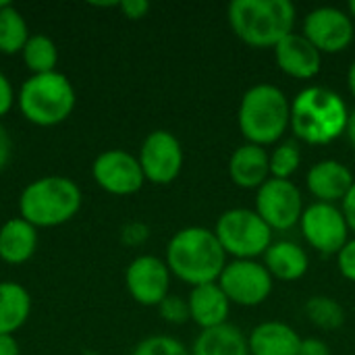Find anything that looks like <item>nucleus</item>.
<instances>
[{"label":"nucleus","mask_w":355,"mask_h":355,"mask_svg":"<svg viewBox=\"0 0 355 355\" xmlns=\"http://www.w3.org/2000/svg\"><path fill=\"white\" fill-rule=\"evenodd\" d=\"M164 262L173 277L198 287L218 283L227 266V254L216 239L214 229L185 227L168 239Z\"/></svg>","instance_id":"1"},{"label":"nucleus","mask_w":355,"mask_h":355,"mask_svg":"<svg viewBox=\"0 0 355 355\" xmlns=\"http://www.w3.org/2000/svg\"><path fill=\"white\" fill-rule=\"evenodd\" d=\"M347 116L345 100L322 85H310L291 100V131L310 146H329L345 135Z\"/></svg>","instance_id":"2"},{"label":"nucleus","mask_w":355,"mask_h":355,"mask_svg":"<svg viewBox=\"0 0 355 355\" xmlns=\"http://www.w3.org/2000/svg\"><path fill=\"white\" fill-rule=\"evenodd\" d=\"M295 4L289 0H233L229 25L233 33L252 48H275L293 33Z\"/></svg>","instance_id":"3"},{"label":"nucleus","mask_w":355,"mask_h":355,"mask_svg":"<svg viewBox=\"0 0 355 355\" xmlns=\"http://www.w3.org/2000/svg\"><path fill=\"white\" fill-rule=\"evenodd\" d=\"M237 125L248 144L272 146L291 129V102L281 87L256 83L239 102Z\"/></svg>","instance_id":"4"},{"label":"nucleus","mask_w":355,"mask_h":355,"mask_svg":"<svg viewBox=\"0 0 355 355\" xmlns=\"http://www.w3.org/2000/svg\"><path fill=\"white\" fill-rule=\"evenodd\" d=\"M83 204L81 187L62 175H48L27 183L19 196V216L35 229H52L77 216Z\"/></svg>","instance_id":"5"},{"label":"nucleus","mask_w":355,"mask_h":355,"mask_svg":"<svg viewBox=\"0 0 355 355\" xmlns=\"http://www.w3.org/2000/svg\"><path fill=\"white\" fill-rule=\"evenodd\" d=\"M75 102L77 96L71 79L58 71L29 75L17 92L21 114L37 127H56L64 123L73 114Z\"/></svg>","instance_id":"6"},{"label":"nucleus","mask_w":355,"mask_h":355,"mask_svg":"<svg viewBox=\"0 0 355 355\" xmlns=\"http://www.w3.org/2000/svg\"><path fill=\"white\" fill-rule=\"evenodd\" d=\"M214 235L225 254L235 260H256L272 245V229L250 208L225 210L214 225Z\"/></svg>","instance_id":"7"},{"label":"nucleus","mask_w":355,"mask_h":355,"mask_svg":"<svg viewBox=\"0 0 355 355\" xmlns=\"http://www.w3.org/2000/svg\"><path fill=\"white\" fill-rule=\"evenodd\" d=\"M218 285L231 304L254 308L270 297L275 279L258 260H233L225 266Z\"/></svg>","instance_id":"8"},{"label":"nucleus","mask_w":355,"mask_h":355,"mask_svg":"<svg viewBox=\"0 0 355 355\" xmlns=\"http://www.w3.org/2000/svg\"><path fill=\"white\" fill-rule=\"evenodd\" d=\"M300 227L306 243L324 256H337L349 241V225L341 208L335 204L314 202L306 206Z\"/></svg>","instance_id":"9"},{"label":"nucleus","mask_w":355,"mask_h":355,"mask_svg":"<svg viewBox=\"0 0 355 355\" xmlns=\"http://www.w3.org/2000/svg\"><path fill=\"white\" fill-rule=\"evenodd\" d=\"M256 212L272 231L293 229L304 214L300 187L287 179H268L256 193Z\"/></svg>","instance_id":"10"},{"label":"nucleus","mask_w":355,"mask_h":355,"mask_svg":"<svg viewBox=\"0 0 355 355\" xmlns=\"http://www.w3.org/2000/svg\"><path fill=\"white\" fill-rule=\"evenodd\" d=\"M183 146L166 129H156L144 139L137 160L141 164L146 181L154 185L173 183L183 168Z\"/></svg>","instance_id":"11"},{"label":"nucleus","mask_w":355,"mask_h":355,"mask_svg":"<svg viewBox=\"0 0 355 355\" xmlns=\"http://www.w3.org/2000/svg\"><path fill=\"white\" fill-rule=\"evenodd\" d=\"M92 177L98 187L110 196H133L146 183L137 156L119 148L96 156L92 162Z\"/></svg>","instance_id":"12"},{"label":"nucleus","mask_w":355,"mask_h":355,"mask_svg":"<svg viewBox=\"0 0 355 355\" xmlns=\"http://www.w3.org/2000/svg\"><path fill=\"white\" fill-rule=\"evenodd\" d=\"M171 270L166 262L152 254L133 258L125 270V287L129 295L146 308H158L171 295Z\"/></svg>","instance_id":"13"},{"label":"nucleus","mask_w":355,"mask_h":355,"mask_svg":"<svg viewBox=\"0 0 355 355\" xmlns=\"http://www.w3.org/2000/svg\"><path fill=\"white\" fill-rule=\"evenodd\" d=\"M304 35L320 54H337L354 42V19L337 6H318L306 15Z\"/></svg>","instance_id":"14"},{"label":"nucleus","mask_w":355,"mask_h":355,"mask_svg":"<svg viewBox=\"0 0 355 355\" xmlns=\"http://www.w3.org/2000/svg\"><path fill=\"white\" fill-rule=\"evenodd\" d=\"M275 60L279 69L300 81H310L320 73L322 54L304 33H289L275 46Z\"/></svg>","instance_id":"15"},{"label":"nucleus","mask_w":355,"mask_h":355,"mask_svg":"<svg viewBox=\"0 0 355 355\" xmlns=\"http://www.w3.org/2000/svg\"><path fill=\"white\" fill-rule=\"evenodd\" d=\"M355 183L354 173L339 160H320L316 162L306 177L308 191L322 204L343 202Z\"/></svg>","instance_id":"16"},{"label":"nucleus","mask_w":355,"mask_h":355,"mask_svg":"<svg viewBox=\"0 0 355 355\" xmlns=\"http://www.w3.org/2000/svg\"><path fill=\"white\" fill-rule=\"evenodd\" d=\"M229 177L241 189H260L270 179V154L256 144L235 148L229 158Z\"/></svg>","instance_id":"17"},{"label":"nucleus","mask_w":355,"mask_h":355,"mask_svg":"<svg viewBox=\"0 0 355 355\" xmlns=\"http://www.w3.org/2000/svg\"><path fill=\"white\" fill-rule=\"evenodd\" d=\"M187 304H189V318L202 331L227 324L231 302L218 283H206V285L191 287Z\"/></svg>","instance_id":"18"},{"label":"nucleus","mask_w":355,"mask_h":355,"mask_svg":"<svg viewBox=\"0 0 355 355\" xmlns=\"http://www.w3.org/2000/svg\"><path fill=\"white\" fill-rule=\"evenodd\" d=\"M302 337L285 322L268 320L252 329L248 337L250 355H300Z\"/></svg>","instance_id":"19"},{"label":"nucleus","mask_w":355,"mask_h":355,"mask_svg":"<svg viewBox=\"0 0 355 355\" xmlns=\"http://www.w3.org/2000/svg\"><path fill=\"white\" fill-rule=\"evenodd\" d=\"M37 250V229L29 225L25 218L15 216L8 218L0 227V260L19 266L31 260Z\"/></svg>","instance_id":"20"},{"label":"nucleus","mask_w":355,"mask_h":355,"mask_svg":"<svg viewBox=\"0 0 355 355\" xmlns=\"http://www.w3.org/2000/svg\"><path fill=\"white\" fill-rule=\"evenodd\" d=\"M264 266L272 279L293 283L308 272L310 258L306 250L293 241H275L264 254Z\"/></svg>","instance_id":"21"},{"label":"nucleus","mask_w":355,"mask_h":355,"mask_svg":"<svg viewBox=\"0 0 355 355\" xmlns=\"http://www.w3.org/2000/svg\"><path fill=\"white\" fill-rule=\"evenodd\" d=\"M31 316L29 291L15 283H0V335H15Z\"/></svg>","instance_id":"22"},{"label":"nucleus","mask_w":355,"mask_h":355,"mask_svg":"<svg viewBox=\"0 0 355 355\" xmlns=\"http://www.w3.org/2000/svg\"><path fill=\"white\" fill-rule=\"evenodd\" d=\"M191 355H250L248 337L235 324L202 331L189 349Z\"/></svg>","instance_id":"23"},{"label":"nucleus","mask_w":355,"mask_h":355,"mask_svg":"<svg viewBox=\"0 0 355 355\" xmlns=\"http://www.w3.org/2000/svg\"><path fill=\"white\" fill-rule=\"evenodd\" d=\"M21 58L25 69L31 75H44L56 71L58 64V48L54 40L44 33H31L27 44L21 50Z\"/></svg>","instance_id":"24"},{"label":"nucleus","mask_w":355,"mask_h":355,"mask_svg":"<svg viewBox=\"0 0 355 355\" xmlns=\"http://www.w3.org/2000/svg\"><path fill=\"white\" fill-rule=\"evenodd\" d=\"M29 27L25 17L10 2L0 10V54L12 56L21 54L23 46L29 40Z\"/></svg>","instance_id":"25"},{"label":"nucleus","mask_w":355,"mask_h":355,"mask_svg":"<svg viewBox=\"0 0 355 355\" xmlns=\"http://www.w3.org/2000/svg\"><path fill=\"white\" fill-rule=\"evenodd\" d=\"M308 320L320 331H337L345 324V310L329 295H314L304 308Z\"/></svg>","instance_id":"26"},{"label":"nucleus","mask_w":355,"mask_h":355,"mask_svg":"<svg viewBox=\"0 0 355 355\" xmlns=\"http://www.w3.org/2000/svg\"><path fill=\"white\" fill-rule=\"evenodd\" d=\"M302 166V150L295 141H283L270 152V177L272 179H287L297 173Z\"/></svg>","instance_id":"27"},{"label":"nucleus","mask_w":355,"mask_h":355,"mask_svg":"<svg viewBox=\"0 0 355 355\" xmlns=\"http://www.w3.org/2000/svg\"><path fill=\"white\" fill-rule=\"evenodd\" d=\"M131 355H191V352L175 337L152 335L139 341Z\"/></svg>","instance_id":"28"},{"label":"nucleus","mask_w":355,"mask_h":355,"mask_svg":"<svg viewBox=\"0 0 355 355\" xmlns=\"http://www.w3.org/2000/svg\"><path fill=\"white\" fill-rule=\"evenodd\" d=\"M158 312H160L162 320L168 322V324H185L187 320H191V318H189V304H187V300L181 297V295H173V293H171V295L158 306Z\"/></svg>","instance_id":"29"},{"label":"nucleus","mask_w":355,"mask_h":355,"mask_svg":"<svg viewBox=\"0 0 355 355\" xmlns=\"http://www.w3.org/2000/svg\"><path fill=\"white\" fill-rule=\"evenodd\" d=\"M148 237H150L148 225L137 223V220H135V223H127V225L121 229V241H123L125 245H131V248H137V245L146 243Z\"/></svg>","instance_id":"30"},{"label":"nucleus","mask_w":355,"mask_h":355,"mask_svg":"<svg viewBox=\"0 0 355 355\" xmlns=\"http://www.w3.org/2000/svg\"><path fill=\"white\" fill-rule=\"evenodd\" d=\"M337 262H339V272L343 275V279L355 283V239H349L343 250L337 254Z\"/></svg>","instance_id":"31"},{"label":"nucleus","mask_w":355,"mask_h":355,"mask_svg":"<svg viewBox=\"0 0 355 355\" xmlns=\"http://www.w3.org/2000/svg\"><path fill=\"white\" fill-rule=\"evenodd\" d=\"M17 102V96H15V89H12V83L10 79L0 71V119L4 114L10 112V108L15 106Z\"/></svg>","instance_id":"32"},{"label":"nucleus","mask_w":355,"mask_h":355,"mask_svg":"<svg viewBox=\"0 0 355 355\" xmlns=\"http://www.w3.org/2000/svg\"><path fill=\"white\" fill-rule=\"evenodd\" d=\"M119 8L127 19L139 21L150 12V2L148 0H123V2H119Z\"/></svg>","instance_id":"33"},{"label":"nucleus","mask_w":355,"mask_h":355,"mask_svg":"<svg viewBox=\"0 0 355 355\" xmlns=\"http://www.w3.org/2000/svg\"><path fill=\"white\" fill-rule=\"evenodd\" d=\"M300 355H331V347L322 339L308 337V339H302Z\"/></svg>","instance_id":"34"},{"label":"nucleus","mask_w":355,"mask_h":355,"mask_svg":"<svg viewBox=\"0 0 355 355\" xmlns=\"http://www.w3.org/2000/svg\"><path fill=\"white\" fill-rule=\"evenodd\" d=\"M341 212H343V216H345V220L349 225V231L355 233V183L352 185L349 193L345 196V200L341 202Z\"/></svg>","instance_id":"35"},{"label":"nucleus","mask_w":355,"mask_h":355,"mask_svg":"<svg viewBox=\"0 0 355 355\" xmlns=\"http://www.w3.org/2000/svg\"><path fill=\"white\" fill-rule=\"evenodd\" d=\"M10 154H12V141H10L8 131H6L4 125L0 123V171L8 164Z\"/></svg>","instance_id":"36"},{"label":"nucleus","mask_w":355,"mask_h":355,"mask_svg":"<svg viewBox=\"0 0 355 355\" xmlns=\"http://www.w3.org/2000/svg\"><path fill=\"white\" fill-rule=\"evenodd\" d=\"M0 355H21L15 335H0Z\"/></svg>","instance_id":"37"},{"label":"nucleus","mask_w":355,"mask_h":355,"mask_svg":"<svg viewBox=\"0 0 355 355\" xmlns=\"http://www.w3.org/2000/svg\"><path fill=\"white\" fill-rule=\"evenodd\" d=\"M345 135L349 139V144L355 148V108L349 110V116H347V127H345Z\"/></svg>","instance_id":"38"},{"label":"nucleus","mask_w":355,"mask_h":355,"mask_svg":"<svg viewBox=\"0 0 355 355\" xmlns=\"http://www.w3.org/2000/svg\"><path fill=\"white\" fill-rule=\"evenodd\" d=\"M347 85H349V92L355 98V60L349 64V71H347Z\"/></svg>","instance_id":"39"},{"label":"nucleus","mask_w":355,"mask_h":355,"mask_svg":"<svg viewBox=\"0 0 355 355\" xmlns=\"http://www.w3.org/2000/svg\"><path fill=\"white\" fill-rule=\"evenodd\" d=\"M347 15L355 21V0H349V4H347Z\"/></svg>","instance_id":"40"},{"label":"nucleus","mask_w":355,"mask_h":355,"mask_svg":"<svg viewBox=\"0 0 355 355\" xmlns=\"http://www.w3.org/2000/svg\"><path fill=\"white\" fill-rule=\"evenodd\" d=\"M6 4H8V2H6V0H0V10H2V8H4V6H6Z\"/></svg>","instance_id":"41"}]
</instances>
